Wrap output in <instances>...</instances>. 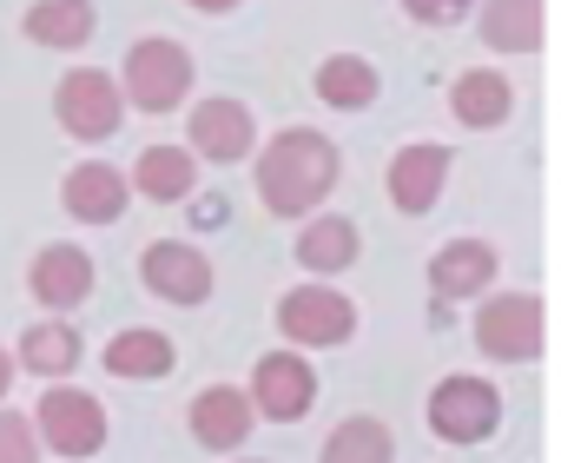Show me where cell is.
Here are the masks:
<instances>
[{"label": "cell", "instance_id": "obj_1", "mask_svg": "<svg viewBox=\"0 0 561 463\" xmlns=\"http://www.w3.org/2000/svg\"><path fill=\"white\" fill-rule=\"evenodd\" d=\"M337 172H344V159H337L331 133H318V126H285V133H271V139L257 146V166H251L257 205H264L271 218H311V212L331 199Z\"/></svg>", "mask_w": 561, "mask_h": 463}, {"label": "cell", "instance_id": "obj_2", "mask_svg": "<svg viewBox=\"0 0 561 463\" xmlns=\"http://www.w3.org/2000/svg\"><path fill=\"white\" fill-rule=\"evenodd\" d=\"M192 54L179 47V41H165V34H146V41H133L126 47V67H119V87H126V100H133V113H172V106H185V93H192Z\"/></svg>", "mask_w": 561, "mask_h": 463}, {"label": "cell", "instance_id": "obj_3", "mask_svg": "<svg viewBox=\"0 0 561 463\" xmlns=\"http://www.w3.org/2000/svg\"><path fill=\"white\" fill-rule=\"evenodd\" d=\"M277 331H285L291 351H331V345H351L357 338V305L337 292V285H291L277 298Z\"/></svg>", "mask_w": 561, "mask_h": 463}, {"label": "cell", "instance_id": "obj_4", "mask_svg": "<svg viewBox=\"0 0 561 463\" xmlns=\"http://www.w3.org/2000/svg\"><path fill=\"white\" fill-rule=\"evenodd\" d=\"M548 331H541V298L535 292H489L476 305V351L489 364H528L541 358Z\"/></svg>", "mask_w": 561, "mask_h": 463}, {"label": "cell", "instance_id": "obj_5", "mask_svg": "<svg viewBox=\"0 0 561 463\" xmlns=\"http://www.w3.org/2000/svg\"><path fill=\"white\" fill-rule=\"evenodd\" d=\"M423 417H430V437H436V443H482V437H495V424H502V391H495L489 377L449 371V377L430 391Z\"/></svg>", "mask_w": 561, "mask_h": 463}, {"label": "cell", "instance_id": "obj_6", "mask_svg": "<svg viewBox=\"0 0 561 463\" xmlns=\"http://www.w3.org/2000/svg\"><path fill=\"white\" fill-rule=\"evenodd\" d=\"M34 430L54 456H100L106 443V404L93 391H73V384H47V397L34 404Z\"/></svg>", "mask_w": 561, "mask_h": 463}, {"label": "cell", "instance_id": "obj_7", "mask_svg": "<svg viewBox=\"0 0 561 463\" xmlns=\"http://www.w3.org/2000/svg\"><path fill=\"white\" fill-rule=\"evenodd\" d=\"M251 404H257V417H271V424L311 417V404H318V371H311V358L291 351V345L264 351V358L251 364Z\"/></svg>", "mask_w": 561, "mask_h": 463}, {"label": "cell", "instance_id": "obj_8", "mask_svg": "<svg viewBox=\"0 0 561 463\" xmlns=\"http://www.w3.org/2000/svg\"><path fill=\"white\" fill-rule=\"evenodd\" d=\"M54 113L73 139H106L119 133V113H126V87L100 67H73L60 87H54Z\"/></svg>", "mask_w": 561, "mask_h": 463}, {"label": "cell", "instance_id": "obj_9", "mask_svg": "<svg viewBox=\"0 0 561 463\" xmlns=\"http://www.w3.org/2000/svg\"><path fill=\"white\" fill-rule=\"evenodd\" d=\"M449 146H436V139H416V146H403L397 159H390V172H383V192H390V205L397 212H410V218H423V212H436V199H443V185H449Z\"/></svg>", "mask_w": 561, "mask_h": 463}, {"label": "cell", "instance_id": "obj_10", "mask_svg": "<svg viewBox=\"0 0 561 463\" xmlns=\"http://www.w3.org/2000/svg\"><path fill=\"white\" fill-rule=\"evenodd\" d=\"M139 279H146V292L165 298V305H205V298H211V266H205V252L185 246V239H152L146 259H139Z\"/></svg>", "mask_w": 561, "mask_h": 463}, {"label": "cell", "instance_id": "obj_11", "mask_svg": "<svg viewBox=\"0 0 561 463\" xmlns=\"http://www.w3.org/2000/svg\"><path fill=\"white\" fill-rule=\"evenodd\" d=\"M192 153L198 159H211V166H238V159H251L257 153V120H251V106L244 100H198L192 106Z\"/></svg>", "mask_w": 561, "mask_h": 463}, {"label": "cell", "instance_id": "obj_12", "mask_svg": "<svg viewBox=\"0 0 561 463\" xmlns=\"http://www.w3.org/2000/svg\"><path fill=\"white\" fill-rule=\"evenodd\" d=\"M185 424H192V437H198L205 450L231 456V450L257 430V404H251V391H238V384H205V391L192 397Z\"/></svg>", "mask_w": 561, "mask_h": 463}, {"label": "cell", "instance_id": "obj_13", "mask_svg": "<svg viewBox=\"0 0 561 463\" xmlns=\"http://www.w3.org/2000/svg\"><path fill=\"white\" fill-rule=\"evenodd\" d=\"M27 292L60 318V312H73V305H87V298H93V259H87L80 246L54 239V246H41V252H34V266H27Z\"/></svg>", "mask_w": 561, "mask_h": 463}, {"label": "cell", "instance_id": "obj_14", "mask_svg": "<svg viewBox=\"0 0 561 463\" xmlns=\"http://www.w3.org/2000/svg\"><path fill=\"white\" fill-rule=\"evenodd\" d=\"M126 199H133V179H126L119 166H106V159L73 166L67 185H60V205H67V218H80V225H113V218L126 212Z\"/></svg>", "mask_w": 561, "mask_h": 463}, {"label": "cell", "instance_id": "obj_15", "mask_svg": "<svg viewBox=\"0 0 561 463\" xmlns=\"http://www.w3.org/2000/svg\"><path fill=\"white\" fill-rule=\"evenodd\" d=\"M495 272H502V259H495L489 239H449V246L430 259V292L449 298V305H456V298H489Z\"/></svg>", "mask_w": 561, "mask_h": 463}, {"label": "cell", "instance_id": "obj_16", "mask_svg": "<svg viewBox=\"0 0 561 463\" xmlns=\"http://www.w3.org/2000/svg\"><path fill=\"white\" fill-rule=\"evenodd\" d=\"M133 192L152 205H179L198 192V153L192 146H146L133 166Z\"/></svg>", "mask_w": 561, "mask_h": 463}, {"label": "cell", "instance_id": "obj_17", "mask_svg": "<svg viewBox=\"0 0 561 463\" xmlns=\"http://www.w3.org/2000/svg\"><path fill=\"white\" fill-rule=\"evenodd\" d=\"M357 252H364V239H357V218H344V212L305 218V232H298V266H305V272H318V279H331V272H351V266H357Z\"/></svg>", "mask_w": 561, "mask_h": 463}, {"label": "cell", "instance_id": "obj_18", "mask_svg": "<svg viewBox=\"0 0 561 463\" xmlns=\"http://www.w3.org/2000/svg\"><path fill=\"white\" fill-rule=\"evenodd\" d=\"M449 113H456L469 133H489V126H502V120L515 113V87H508L495 67H469V74H456V87H449Z\"/></svg>", "mask_w": 561, "mask_h": 463}, {"label": "cell", "instance_id": "obj_19", "mask_svg": "<svg viewBox=\"0 0 561 463\" xmlns=\"http://www.w3.org/2000/svg\"><path fill=\"white\" fill-rule=\"evenodd\" d=\"M476 34L489 54H535L541 47V0H482Z\"/></svg>", "mask_w": 561, "mask_h": 463}, {"label": "cell", "instance_id": "obj_20", "mask_svg": "<svg viewBox=\"0 0 561 463\" xmlns=\"http://www.w3.org/2000/svg\"><path fill=\"white\" fill-rule=\"evenodd\" d=\"M27 41L34 47H54V54H80L87 41H93V27H100V14H93V0H41V8H27Z\"/></svg>", "mask_w": 561, "mask_h": 463}, {"label": "cell", "instance_id": "obj_21", "mask_svg": "<svg viewBox=\"0 0 561 463\" xmlns=\"http://www.w3.org/2000/svg\"><path fill=\"white\" fill-rule=\"evenodd\" d=\"M172 364H179L172 338L165 331H146V325H133V331H119L106 345V371L126 377V384H159V377H172Z\"/></svg>", "mask_w": 561, "mask_h": 463}, {"label": "cell", "instance_id": "obj_22", "mask_svg": "<svg viewBox=\"0 0 561 463\" xmlns=\"http://www.w3.org/2000/svg\"><path fill=\"white\" fill-rule=\"evenodd\" d=\"M14 358L27 364V377H73V371H80V358H87V345H80V331H73V325L41 318V325H27V331H21V351H14Z\"/></svg>", "mask_w": 561, "mask_h": 463}, {"label": "cell", "instance_id": "obj_23", "mask_svg": "<svg viewBox=\"0 0 561 463\" xmlns=\"http://www.w3.org/2000/svg\"><path fill=\"white\" fill-rule=\"evenodd\" d=\"M318 100L324 106H337V113H364V106H377V93H383V80H377V67L370 60H357V54H331L324 67H318Z\"/></svg>", "mask_w": 561, "mask_h": 463}, {"label": "cell", "instance_id": "obj_24", "mask_svg": "<svg viewBox=\"0 0 561 463\" xmlns=\"http://www.w3.org/2000/svg\"><path fill=\"white\" fill-rule=\"evenodd\" d=\"M318 463H397V437H390L383 417H344V424L324 437Z\"/></svg>", "mask_w": 561, "mask_h": 463}, {"label": "cell", "instance_id": "obj_25", "mask_svg": "<svg viewBox=\"0 0 561 463\" xmlns=\"http://www.w3.org/2000/svg\"><path fill=\"white\" fill-rule=\"evenodd\" d=\"M41 450H47V443H41L34 417L0 404V463H41Z\"/></svg>", "mask_w": 561, "mask_h": 463}, {"label": "cell", "instance_id": "obj_26", "mask_svg": "<svg viewBox=\"0 0 561 463\" xmlns=\"http://www.w3.org/2000/svg\"><path fill=\"white\" fill-rule=\"evenodd\" d=\"M469 8H476V0H403V14L423 21V27H456Z\"/></svg>", "mask_w": 561, "mask_h": 463}, {"label": "cell", "instance_id": "obj_27", "mask_svg": "<svg viewBox=\"0 0 561 463\" xmlns=\"http://www.w3.org/2000/svg\"><path fill=\"white\" fill-rule=\"evenodd\" d=\"M14 364H21L14 351H0V404H8V391H14Z\"/></svg>", "mask_w": 561, "mask_h": 463}, {"label": "cell", "instance_id": "obj_28", "mask_svg": "<svg viewBox=\"0 0 561 463\" xmlns=\"http://www.w3.org/2000/svg\"><path fill=\"white\" fill-rule=\"evenodd\" d=\"M192 8H198V14H231L238 0H192Z\"/></svg>", "mask_w": 561, "mask_h": 463}, {"label": "cell", "instance_id": "obj_29", "mask_svg": "<svg viewBox=\"0 0 561 463\" xmlns=\"http://www.w3.org/2000/svg\"><path fill=\"white\" fill-rule=\"evenodd\" d=\"M238 463H264V456H238Z\"/></svg>", "mask_w": 561, "mask_h": 463}]
</instances>
